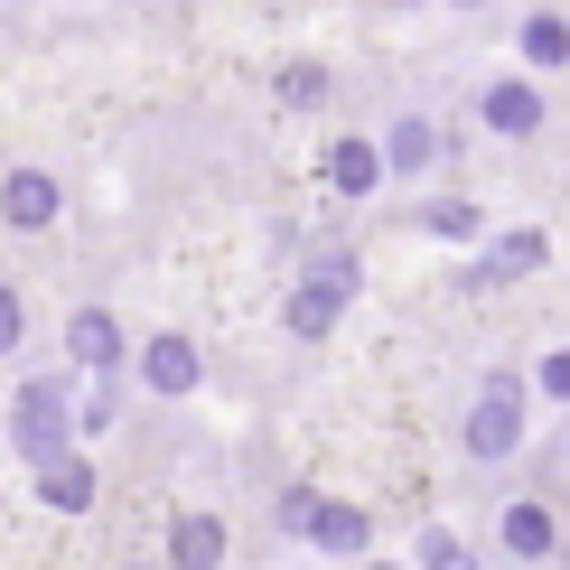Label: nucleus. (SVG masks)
<instances>
[{"label": "nucleus", "mask_w": 570, "mask_h": 570, "mask_svg": "<svg viewBox=\"0 0 570 570\" xmlns=\"http://www.w3.org/2000/svg\"><path fill=\"white\" fill-rule=\"evenodd\" d=\"M468 449H478V459H514V449H524V393H514V384H487L478 393V412H468Z\"/></svg>", "instance_id": "1"}, {"label": "nucleus", "mask_w": 570, "mask_h": 570, "mask_svg": "<svg viewBox=\"0 0 570 570\" xmlns=\"http://www.w3.org/2000/svg\"><path fill=\"white\" fill-rule=\"evenodd\" d=\"M346 291H355V263H318L299 281V299H291V327H299V337H327L337 308H346Z\"/></svg>", "instance_id": "2"}, {"label": "nucleus", "mask_w": 570, "mask_h": 570, "mask_svg": "<svg viewBox=\"0 0 570 570\" xmlns=\"http://www.w3.org/2000/svg\"><path fill=\"white\" fill-rule=\"evenodd\" d=\"M291 524H299L308 542H327V552H355V542H365V514L318 505V495H291Z\"/></svg>", "instance_id": "3"}, {"label": "nucleus", "mask_w": 570, "mask_h": 570, "mask_svg": "<svg viewBox=\"0 0 570 570\" xmlns=\"http://www.w3.org/2000/svg\"><path fill=\"white\" fill-rule=\"evenodd\" d=\"M57 431H66V402L47 393V384H29V393H19V449L47 468V459H57Z\"/></svg>", "instance_id": "4"}, {"label": "nucleus", "mask_w": 570, "mask_h": 570, "mask_svg": "<svg viewBox=\"0 0 570 570\" xmlns=\"http://www.w3.org/2000/svg\"><path fill=\"white\" fill-rule=\"evenodd\" d=\"M140 374H150L159 393H187V384H197V346H187V337H150V355H140Z\"/></svg>", "instance_id": "5"}, {"label": "nucleus", "mask_w": 570, "mask_h": 570, "mask_svg": "<svg viewBox=\"0 0 570 570\" xmlns=\"http://www.w3.org/2000/svg\"><path fill=\"white\" fill-rule=\"evenodd\" d=\"M169 552H178V570H216L225 561V524L216 514H187V524L169 533Z\"/></svg>", "instance_id": "6"}, {"label": "nucleus", "mask_w": 570, "mask_h": 570, "mask_svg": "<svg viewBox=\"0 0 570 570\" xmlns=\"http://www.w3.org/2000/svg\"><path fill=\"white\" fill-rule=\"evenodd\" d=\"M524 272H542V234H505V244L478 263V291H495V281H524Z\"/></svg>", "instance_id": "7"}, {"label": "nucleus", "mask_w": 570, "mask_h": 570, "mask_svg": "<svg viewBox=\"0 0 570 570\" xmlns=\"http://www.w3.org/2000/svg\"><path fill=\"white\" fill-rule=\"evenodd\" d=\"M0 206H10V225H29V234H38L47 216H57V187H47L38 169H19L10 187H0Z\"/></svg>", "instance_id": "8"}, {"label": "nucleus", "mask_w": 570, "mask_h": 570, "mask_svg": "<svg viewBox=\"0 0 570 570\" xmlns=\"http://www.w3.org/2000/svg\"><path fill=\"white\" fill-rule=\"evenodd\" d=\"M487 122L495 131H533L542 122V94L533 85H487Z\"/></svg>", "instance_id": "9"}, {"label": "nucleus", "mask_w": 570, "mask_h": 570, "mask_svg": "<svg viewBox=\"0 0 570 570\" xmlns=\"http://www.w3.org/2000/svg\"><path fill=\"white\" fill-rule=\"evenodd\" d=\"M505 552H524V561L552 552V505H505Z\"/></svg>", "instance_id": "10"}, {"label": "nucleus", "mask_w": 570, "mask_h": 570, "mask_svg": "<svg viewBox=\"0 0 570 570\" xmlns=\"http://www.w3.org/2000/svg\"><path fill=\"white\" fill-rule=\"evenodd\" d=\"M66 346H76V355H85V365H112V355H122V327H112V318H104V308H85V318H76V327H66Z\"/></svg>", "instance_id": "11"}, {"label": "nucleus", "mask_w": 570, "mask_h": 570, "mask_svg": "<svg viewBox=\"0 0 570 570\" xmlns=\"http://www.w3.org/2000/svg\"><path fill=\"white\" fill-rule=\"evenodd\" d=\"M38 478H47V505H57V514H76L85 495H94V468H85V459H47Z\"/></svg>", "instance_id": "12"}, {"label": "nucleus", "mask_w": 570, "mask_h": 570, "mask_svg": "<svg viewBox=\"0 0 570 570\" xmlns=\"http://www.w3.org/2000/svg\"><path fill=\"white\" fill-rule=\"evenodd\" d=\"M327 178H337L346 197H355V187H374V178H384V159H374L365 140H337V159H327Z\"/></svg>", "instance_id": "13"}, {"label": "nucleus", "mask_w": 570, "mask_h": 570, "mask_svg": "<svg viewBox=\"0 0 570 570\" xmlns=\"http://www.w3.org/2000/svg\"><path fill=\"white\" fill-rule=\"evenodd\" d=\"M421 570H478V552H468L459 533H440V524H431V533H421Z\"/></svg>", "instance_id": "14"}, {"label": "nucleus", "mask_w": 570, "mask_h": 570, "mask_svg": "<svg viewBox=\"0 0 570 570\" xmlns=\"http://www.w3.org/2000/svg\"><path fill=\"white\" fill-rule=\"evenodd\" d=\"M524 57H533V66H561V57H570V29H561V19H533V29H524Z\"/></svg>", "instance_id": "15"}, {"label": "nucleus", "mask_w": 570, "mask_h": 570, "mask_svg": "<svg viewBox=\"0 0 570 570\" xmlns=\"http://www.w3.org/2000/svg\"><path fill=\"white\" fill-rule=\"evenodd\" d=\"M431 150H440V140H431V122H402V131H393V169H421Z\"/></svg>", "instance_id": "16"}, {"label": "nucleus", "mask_w": 570, "mask_h": 570, "mask_svg": "<svg viewBox=\"0 0 570 570\" xmlns=\"http://www.w3.org/2000/svg\"><path fill=\"white\" fill-rule=\"evenodd\" d=\"M542 393H561V402H570V346L552 355V365H542Z\"/></svg>", "instance_id": "17"}, {"label": "nucleus", "mask_w": 570, "mask_h": 570, "mask_svg": "<svg viewBox=\"0 0 570 570\" xmlns=\"http://www.w3.org/2000/svg\"><path fill=\"white\" fill-rule=\"evenodd\" d=\"M10 346H19V299L0 291V355H10Z\"/></svg>", "instance_id": "18"}]
</instances>
